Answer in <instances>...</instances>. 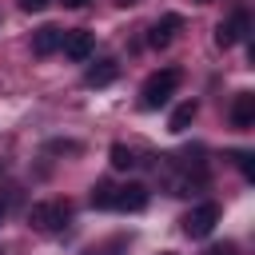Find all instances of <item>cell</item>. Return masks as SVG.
<instances>
[{
  "label": "cell",
  "instance_id": "6da1fadb",
  "mask_svg": "<svg viewBox=\"0 0 255 255\" xmlns=\"http://www.w3.org/2000/svg\"><path fill=\"white\" fill-rule=\"evenodd\" d=\"M179 80H183V72H179V68H163V72L147 76V80H143V88H139V108H147V112L163 108V104L175 96Z\"/></svg>",
  "mask_w": 255,
  "mask_h": 255
},
{
  "label": "cell",
  "instance_id": "7a4b0ae2",
  "mask_svg": "<svg viewBox=\"0 0 255 255\" xmlns=\"http://www.w3.org/2000/svg\"><path fill=\"white\" fill-rule=\"evenodd\" d=\"M68 219H72V203H68V199L32 203V211H28V223H32L36 231H60V227H68Z\"/></svg>",
  "mask_w": 255,
  "mask_h": 255
},
{
  "label": "cell",
  "instance_id": "3957f363",
  "mask_svg": "<svg viewBox=\"0 0 255 255\" xmlns=\"http://www.w3.org/2000/svg\"><path fill=\"white\" fill-rule=\"evenodd\" d=\"M215 223H219V203H195L187 215H183V235H191V239H207L211 231H215Z\"/></svg>",
  "mask_w": 255,
  "mask_h": 255
},
{
  "label": "cell",
  "instance_id": "277c9868",
  "mask_svg": "<svg viewBox=\"0 0 255 255\" xmlns=\"http://www.w3.org/2000/svg\"><path fill=\"white\" fill-rule=\"evenodd\" d=\"M247 32H251V16L239 8V12H231L227 24L215 28V44H219V48H235L239 40H247Z\"/></svg>",
  "mask_w": 255,
  "mask_h": 255
},
{
  "label": "cell",
  "instance_id": "5b68a950",
  "mask_svg": "<svg viewBox=\"0 0 255 255\" xmlns=\"http://www.w3.org/2000/svg\"><path fill=\"white\" fill-rule=\"evenodd\" d=\"M60 52H64L68 60L84 64V60L96 52V36H92V32H84V28H76V32H64V40H60Z\"/></svg>",
  "mask_w": 255,
  "mask_h": 255
},
{
  "label": "cell",
  "instance_id": "8992f818",
  "mask_svg": "<svg viewBox=\"0 0 255 255\" xmlns=\"http://www.w3.org/2000/svg\"><path fill=\"white\" fill-rule=\"evenodd\" d=\"M147 207V187L143 183H124L112 195V211H143Z\"/></svg>",
  "mask_w": 255,
  "mask_h": 255
},
{
  "label": "cell",
  "instance_id": "52a82bcc",
  "mask_svg": "<svg viewBox=\"0 0 255 255\" xmlns=\"http://www.w3.org/2000/svg\"><path fill=\"white\" fill-rule=\"evenodd\" d=\"M231 128H239V131L255 128V96L251 92H239L235 96V104H231Z\"/></svg>",
  "mask_w": 255,
  "mask_h": 255
},
{
  "label": "cell",
  "instance_id": "ba28073f",
  "mask_svg": "<svg viewBox=\"0 0 255 255\" xmlns=\"http://www.w3.org/2000/svg\"><path fill=\"white\" fill-rule=\"evenodd\" d=\"M179 28H183V20H179L175 12H167L163 20H155V24H151V36H147V44H151V48H167V44H171V36H175Z\"/></svg>",
  "mask_w": 255,
  "mask_h": 255
},
{
  "label": "cell",
  "instance_id": "9c48e42d",
  "mask_svg": "<svg viewBox=\"0 0 255 255\" xmlns=\"http://www.w3.org/2000/svg\"><path fill=\"white\" fill-rule=\"evenodd\" d=\"M60 40H64V28L44 24V28H36V36H32V52H36V56H52V52H60Z\"/></svg>",
  "mask_w": 255,
  "mask_h": 255
},
{
  "label": "cell",
  "instance_id": "30bf717a",
  "mask_svg": "<svg viewBox=\"0 0 255 255\" xmlns=\"http://www.w3.org/2000/svg\"><path fill=\"white\" fill-rule=\"evenodd\" d=\"M116 76H120V64H116V60H96V64L84 72V84H88V88H108Z\"/></svg>",
  "mask_w": 255,
  "mask_h": 255
},
{
  "label": "cell",
  "instance_id": "8fae6325",
  "mask_svg": "<svg viewBox=\"0 0 255 255\" xmlns=\"http://www.w3.org/2000/svg\"><path fill=\"white\" fill-rule=\"evenodd\" d=\"M195 116H199V104L195 100H183L175 112H171V120H167V131H175V135H183L191 124H195Z\"/></svg>",
  "mask_w": 255,
  "mask_h": 255
},
{
  "label": "cell",
  "instance_id": "7c38bea8",
  "mask_svg": "<svg viewBox=\"0 0 255 255\" xmlns=\"http://www.w3.org/2000/svg\"><path fill=\"white\" fill-rule=\"evenodd\" d=\"M139 159H135V151L131 147H124V143H112V167L116 171H131Z\"/></svg>",
  "mask_w": 255,
  "mask_h": 255
},
{
  "label": "cell",
  "instance_id": "4fadbf2b",
  "mask_svg": "<svg viewBox=\"0 0 255 255\" xmlns=\"http://www.w3.org/2000/svg\"><path fill=\"white\" fill-rule=\"evenodd\" d=\"M112 195H116V183H96V187H92V207L112 211Z\"/></svg>",
  "mask_w": 255,
  "mask_h": 255
},
{
  "label": "cell",
  "instance_id": "5bb4252c",
  "mask_svg": "<svg viewBox=\"0 0 255 255\" xmlns=\"http://www.w3.org/2000/svg\"><path fill=\"white\" fill-rule=\"evenodd\" d=\"M231 159H235V163H239V171L251 179V155H247V151H231Z\"/></svg>",
  "mask_w": 255,
  "mask_h": 255
},
{
  "label": "cell",
  "instance_id": "9a60e30c",
  "mask_svg": "<svg viewBox=\"0 0 255 255\" xmlns=\"http://www.w3.org/2000/svg\"><path fill=\"white\" fill-rule=\"evenodd\" d=\"M120 247H124V243L116 239V243H108V247H92V251H84V255H116Z\"/></svg>",
  "mask_w": 255,
  "mask_h": 255
},
{
  "label": "cell",
  "instance_id": "2e32d148",
  "mask_svg": "<svg viewBox=\"0 0 255 255\" xmlns=\"http://www.w3.org/2000/svg\"><path fill=\"white\" fill-rule=\"evenodd\" d=\"M16 4H20L24 12H44V8H48V0H16Z\"/></svg>",
  "mask_w": 255,
  "mask_h": 255
},
{
  "label": "cell",
  "instance_id": "e0dca14e",
  "mask_svg": "<svg viewBox=\"0 0 255 255\" xmlns=\"http://www.w3.org/2000/svg\"><path fill=\"white\" fill-rule=\"evenodd\" d=\"M64 4H68V8H84L88 0H64Z\"/></svg>",
  "mask_w": 255,
  "mask_h": 255
},
{
  "label": "cell",
  "instance_id": "ac0fdd59",
  "mask_svg": "<svg viewBox=\"0 0 255 255\" xmlns=\"http://www.w3.org/2000/svg\"><path fill=\"white\" fill-rule=\"evenodd\" d=\"M207 255H231V247H215V251H207Z\"/></svg>",
  "mask_w": 255,
  "mask_h": 255
},
{
  "label": "cell",
  "instance_id": "d6986e66",
  "mask_svg": "<svg viewBox=\"0 0 255 255\" xmlns=\"http://www.w3.org/2000/svg\"><path fill=\"white\" fill-rule=\"evenodd\" d=\"M120 4H124V8H128V4H135V0H120Z\"/></svg>",
  "mask_w": 255,
  "mask_h": 255
},
{
  "label": "cell",
  "instance_id": "ffe728a7",
  "mask_svg": "<svg viewBox=\"0 0 255 255\" xmlns=\"http://www.w3.org/2000/svg\"><path fill=\"white\" fill-rule=\"evenodd\" d=\"M0 223H4V203H0Z\"/></svg>",
  "mask_w": 255,
  "mask_h": 255
},
{
  "label": "cell",
  "instance_id": "44dd1931",
  "mask_svg": "<svg viewBox=\"0 0 255 255\" xmlns=\"http://www.w3.org/2000/svg\"><path fill=\"white\" fill-rule=\"evenodd\" d=\"M195 4H211V0H195Z\"/></svg>",
  "mask_w": 255,
  "mask_h": 255
}]
</instances>
